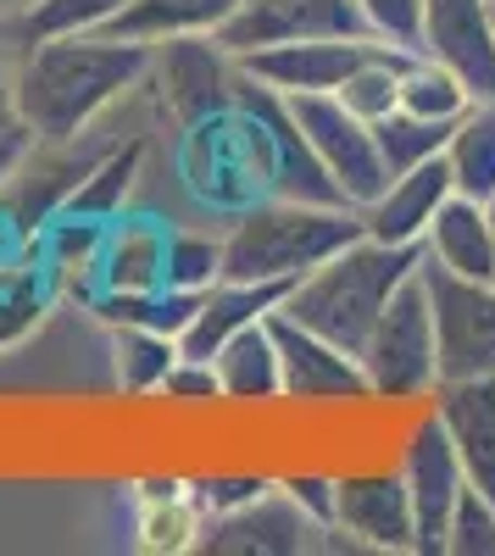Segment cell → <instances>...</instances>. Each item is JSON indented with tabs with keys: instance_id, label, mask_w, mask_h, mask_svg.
Wrapping results in <instances>:
<instances>
[{
	"instance_id": "obj_1",
	"label": "cell",
	"mask_w": 495,
	"mask_h": 556,
	"mask_svg": "<svg viewBox=\"0 0 495 556\" xmlns=\"http://www.w3.org/2000/svg\"><path fill=\"white\" fill-rule=\"evenodd\" d=\"M17 106L34 128V139H67L106 117L117 101L151 78V45L117 39V34H56L23 45L12 67Z\"/></svg>"
},
{
	"instance_id": "obj_2",
	"label": "cell",
	"mask_w": 495,
	"mask_h": 556,
	"mask_svg": "<svg viewBox=\"0 0 495 556\" xmlns=\"http://www.w3.org/2000/svg\"><path fill=\"white\" fill-rule=\"evenodd\" d=\"M418 267H423V245H384V240L363 235V240H351L345 251H334L323 267H312L306 278H295L279 312L306 323L312 334L345 345L351 356H363L384 301L407 285Z\"/></svg>"
},
{
	"instance_id": "obj_3",
	"label": "cell",
	"mask_w": 495,
	"mask_h": 556,
	"mask_svg": "<svg viewBox=\"0 0 495 556\" xmlns=\"http://www.w3.org/2000/svg\"><path fill=\"white\" fill-rule=\"evenodd\" d=\"M363 240V217L356 206H318V201H251L234 212L229 235H223V278H245V285H295L312 267H323L334 251Z\"/></svg>"
},
{
	"instance_id": "obj_4",
	"label": "cell",
	"mask_w": 495,
	"mask_h": 556,
	"mask_svg": "<svg viewBox=\"0 0 495 556\" xmlns=\"http://www.w3.org/2000/svg\"><path fill=\"white\" fill-rule=\"evenodd\" d=\"M363 374H368L373 395H390V401L434 395L440 356H434V306H429V290H423V273H412L407 285L384 301L373 334L363 345Z\"/></svg>"
},
{
	"instance_id": "obj_5",
	"label": "cell",
	"mask_w": 495,
	"mask_h": 556,
	"mask_svg": "<svg viewBox=\"0 0 495 556\" xmlns=\"http://www.w3.org/2000/svg\"><path fill=\"white\" fill-rule=\"evenodd\" d=\"M423 290L434 306V356L445 379H495V278H462L423 256Z\"/></svg>"
},
{
	"instance_id": "obj_6",
	"label": "cell",
	"mask_w": 495,
	"mask_h": 556,
	"mask_svg": "<svg viewBox=\"0 0 495 556\" xmlns=\"http://www.w3.org/2000/svg\"><path fill=\"white\" fill-rule=\"evenodd\" d=\"M151 78H156V96L173 112V123H206L217 112L240 106V89H245V67L234 51H223L217 34H173L151 45Z\"/></svg>"
},
{
	"instance_id": "obj_7",
	"label": "cell",
	"mask_w": 495,
	"mask_h": 556,
	"mask_svg": "<svg viewBox=\"0 0 495 556\" xmlns=\"http://www.w3.org/2000/svg\"><path fill=\"white\" fill-rule=\"evenodd\" d=\"M284 106L301 123L306 146L318 151V162L329 167V178L340 184V195L351 206H368L390 184V167L379 156L373 123H363L340 96H284Z\"/></svg>"
},
{
	"instance_id": "obj_8",
	"label": "cell",
	"mask_w": 495,
	"mask_h": 556,
	"mask_svg": "<svg viewBox=\"0 0 495 556\" xmlns=\"http://www.w3.org/2000/svg\"><path fill=\"white\" fill-rule=\"evenodd\" d=\"M368 34L356 0H245V7L217 28V45L234 56L274 51L295 39H351Z\"/></svg>"
},
{
	"instance_id": "obj_9",
	"label": "cell",
	"mask_w": 495,
	"mask_h": 556,
	"mask_svg": "<svg viewBox=\"0 0 495 556\" xmlns=\"http://www.w3.org/2000/svg\"><path fill=\"white\" fill-rule=\"evenodd\" d=\"M279 345V374H284V395L301 406H323V401H368L373 384L363 374V356H351L345 345L312 334L306 323L274 312L267 317Z\"/></svg>"
},
{
	"instance_id": "obj_10",
	"label": "cell",
	"mask_w": 495,
	"mask_h": 556,
	"mask_svg": "<svg viewBox=\"0 0 495 556\" xmlns=\"http://www.w3.org/2000/svg\"><path fill=\"white\" fill-rule=\"evenodd\" d=\"M401 479L412 495V518H418V551H445V529H452L457 495L468 490L462 456L445 434L440 412H429L423 424L407 434V462H401Z\"/></svg>"
},
{
	"instance_id": "obj_11",
	"label": "cell",
	"mask_w": 495,
	"mask_h": 556,
	"mask_svg": "<svg viewBox=\"0 0 495 556\" xmlns=\"http://www.w3.org/2000/svg\"><path fill=\"white\" fill-rule=\"evenodd\" d=\"M384 51V39L373 34H351V39H295V45H274V51H251L240 56V67L279 89V96H334V89L363 67L368 56Z\"/></svg>"
},
{
	"instance_id": "obj_12",
	"label": "cell",
	"mask_w": 495,
	"mask_h": 556,
	"mask_svg": "<svg viewBox=\"0 0 495 556\" xmlns=\"http://www.w3.org/2000/svg\"><path fill=\"white\" fill-rule=\"evenodd\" d=\"M418 51L452 67L473 101H495V17L490 0H423Z\"/></svg>"
},
{
	"instance_id": "obj_13",
	"label": "cell",
	"mask_w": 495,
	"mask_h": 556,
	"mask_svg": "<svg viewBox=\"0 0 495 556\" xmlns=\"http://www.w3.org/2000/svg\"><path fill=\"white\" fill-rule=\"evenodd\" d=\"M334 529L368 551H418V518L401 473L334 479Z\"/></svg>"
},
{
	"instance_id": "obj_14",
	"label": "cell",
	"mask_w": 495,
	"mask_h": 556,
	"mask_svg": "<svg viewBox=\"0 0 495 556\" xmlns=\"http://www.w3.org/2000/svg\"><path fill=\"white\" fill-rule=\"evenodd\" d=\"M452 190H457V184H452V162H445V156H429V162H418L407 173H395L368 206H356L363 235L384 240V245H423L440 201Z\"/></svg>"
},
{
	"instance_id": "obj_15",
	"label": "cell",
	"mask_w": 495,
	"mask_h": 556,
	"mask_svg": "<svg viewBox=\"0 0 495 556\" xmlns=\"http://www.w3.org/2000/svg\"><path fill=\"white\" fill-rule=\"evenodd\" d=\"M312 534H323V529L290 501L284 484H274L267 495L234 506V513H223V518H212V534H206L201 545H206V551H262V556H290V551H306Z\"/></svg>"
},
{
	"instance_id": "obj_16",
	"label": "cell",
	"mask_w": 495,
	"mask_h": 556,
	"mask_svg": "<svg viewBox=\"0 0 495 556\" xmlns=\"http://www.w3.org/2000/svg\"><path fill=\"white\" fill-rule=\"evenodd\" d=\"M434 412L452 434L462 473L495 501V379H445L434 384Z\"/></svg>"
},
{
	"instance_id": "obj_17",
	"label": "cell",
	"mask_w": 495,
	"mask_h": 556,
	"mask_svg": "<svg viewBox=\"0 0 495 556\" xmlns=\"http://www.w3.org/2000/svg\"><path fill=\"white\" fill-rule=\"evenodd\" d=\"M284 295H290V285H245V278H217V285L201 295L190 329L178 334V351L195 356V362H212L240 329L274 317L284 306Z\"/></svg>"
},
{
	"instance_id": "obj_18",
	"label": "cell",
	"mask_w": 495,
	"mask_h": 556,
	"mask_svg": "<svg viewBox=\"0 0 495 556\" xmlns=\"http://www.w3.org/2000/svg\"><path fill=\"white\" fill-rule=\"evenodd\" d=\"M423 256L440 262L445 273H462V278H495V240H490V212L484 201L468 195H445L429 235H423Z\"/></svg>"
},
{
	"instance_id": "obj_19",
	"label": "cell",
	"mask_w": 495,
	"mask_h": 556,
	"mask_svg": "<svg viewBox=\"0 0 495 556\" xmlns=\"http://www.w3.org/2000/svg\"><path fill=\"white\" fill-rule=\"evenodd\" d=\"M162 267H167V228L156 217H123L106 228L101 290H123V295L162 290Z\"/></svg>"
},
{
	"instance_id": "obj_20",
	"label": "cell",
	"mask_w": 495,
	"mask_h": 556,
	"mask_svg": "<svg viewBox=\"0 0 495 556\" xmlns=\"http://www.w3.org/2000/svg\"><path fill=\"white\" fill-rule=\"evenodd\" d=\"M217 367V384H223V401H240V406H267L284 395V374H279V345H274V329L267 323H251L240 329L229 345L212 356Z\"/></svg>"
},
{
	"instance_id": "obj_21",
	"label": "cell",
	"mask_w": 495,
	"mask_h": 556,
	"mask_svg": "<svg viewBox=\"0 0 495 556\" xmlns=\"http://www.w3.org/2000/svg\"><path fill=\"white\" fill-rule=\"evenodd\" d=\"M245 0H128V7L101 28L117 39H173V34H217Z\"/></svg>"
},
{
	"instance_id": "obj_22",
	"label": "cell",
	"mask_w": 495,
	"mask_h": 556,
	"mask_svg": "<svg viewBox=\"0 0 495 556\" xmlns=\"http://www.w3.org/2000/svg\"><path fill=\"white\" fill-rule=\"evenodd\" d=\"M445 162H452V184L468 201H490L495 195V101H473L457 128L452 146H445Z\"/></svg>"
},
{
	"instance_id": "obj_23",
	"label": "cell",
	"mask_w": 495,
	"mask_h": 556,
	"mask_svg": "<svg viewBox=\"0 0 495 556\" xmlns=\"http://www.w3.org/2000/svg\"><path fill=\"white\" fill-rule=\"evenodd\" d=\"M140 162H145V134H134L128 146L106 151L96 167H89V178L67 195L62 212H67V217H96V223L117 217L123 201H128V190H134V178H140Z\"/></svg>"
},
{
	"instance_id": "obj_24",
	"label": "cell",
	"mask_w": 495,
	"mask_h": 556,
	"mask_svg": "<svg viewBox=\"0 0 495 556\" xmlns=\"http://www.w3.org/2000/svg\"><path fill=\"white\" fill-rule=\"evenodd\" d=\"M468 106H473V96H468V84H462L452 67H440V62L423 56V51L407 56V67H401V112L457 123Z\"/></svg>"
},
{
	"instance_id": "obj_25",
	"label": "cell",
	"mask_w": 495,
	"mask_h": 556,
	"mask_svg": "<svg viewBox=\"0 0 495 556\" xmlns=\"http://www.w3.org/2000/svg\"><path fill=\"white\" fill-rule=\"evenodd\" d=\"M178 340L162 334V329H134V323H123L117 329V384L123 395H151L167 384V374L178 367Z\"/></svg>"
},
{
	"instance_id": "obj_26",
	"label": "cell",
	"mask_w": 495,
	"mask_h": 556,
	"mask_svg": "<svg viewBox=\"0 0 495 556\" xmlns=\"http://www.w3.org/2000/svg\"><path fill=\"white\" fill-rule=\"evenodd\" d=\"M128 0H34L28 12L7 17L17 45H34V39H56V34H101Z\"/></svg>"
},
{
	"instance_id": "obj_27",
	"label": "cell",
	"mask_w": 495,
	"mask_h": 556,
	"mask_svg": "<svg viewBox=\"0 0 495 556\" xmlns=\"http://www.w3.org/2000/svg\"><path fill=\"white\" fill-rule=\"evenodd\" d=\"M452 128H457V123L412 117V112H401V106H395L390 117H379V123H373V139H379V156H384L390 178L407 173V167H418V162H429V156H445V146H452Z\"/></svg>"
},
{
	"instance_id": "obj_28",
	"label": "cell",
	"mask_w": 495,
	"mask_h": 556,
	"mask_svg": "<svg viewBox=\"0 0 495 556\" xmlns=\"http://www.w3.org/2000/svg\"><path fill=\"white\" fill-rule=\"evenodd\" d=\"M407 56L412 51H395V45H384L379 56H368L363 67H356L334 96L363 117V123H379V117H390L395 106H401V67H407Z\"/></svg>"
},
{
	"instance_id": "obj_29",
	"label": "cell",
	"mask_w": 495,
	"mask_h": 556,
	"mask_svg": "<svg viewBox=\"0 0 495 556\" xmlns=\"http://www.w3.org/2000/svg\"><path fill=\"white\" fill-rule=\"evenodd\" d=\"M206 523H201V495H185L178 484H167V495H151L140 513V545L145 551H190L201 545Z\"/></svg>"
},
{
	"instance_id": "obj_30",
	"label": "cell",
	"mask_w": 495,
	"mask_h": 556,
	"mask_svg": "<svg viewBox=\"0 0 495 556\" xmlns=\"http://www.w3.org/2000/svg\"><path fill=\"white\" fill-rule=\"evenodd\" d=\"M223 278V240L201 235V228H173L167 235V267H162V285L167 290H190L206 295Z\"/></svg>"
},
{
	"instance_id": "obj_31",
	"label": "cell",
	"mask_w": 495,
	"mask_h": 556,
	"mask_svg": "<svg viewBox=\"0 0 495 556\" xmlns=\"http://www.w3.org/2000/svg\"><path fill=\"white\" fill-rule=\"evenodd\" d=\"M445 551L452 556H495V501L484 490H462L452 529H445Z\"/></svg>"
},
{
	"instance_id": "obj_32",
	"label": "cell",
	"mask_w": 495,
	"mask_h": 556,
	"mask_svg": "<svg viewBox=\"0 0 495 556\" xmlns=\"http://www.w3.org/2000/svg\"><path fill=\"white\" fill-rule=\"evenodd\" d=\"M28 151H34V128L17 106V78H12V62H7V45H0V184L23 167Z\"/></svg>"
},
{
	"instance_id": "obj_33",
	"label": "cell",
	"mask_w": 495,
	"mask_h": 556,
	"mask_svg": "<svg viewBox=\"0 0 495 556\" xmlns=\"http://www.w3.org/2000/svg\"><path fill=\"white\" fill-rule=\"evenodd\" d=\"M368 34L395 45V51H418L423 39V0H356Z\"/></svg>"
},
{
	"instance_id": "obj_34",
	"label": "cell",
	"mask_w": 495,
	"mask_h": 556,
	"mask_svg": "<svg viewBox=\"0 0 495 556\" xmlns=\"http://www.w3.org/2000/svg\"><path fill=\"white\" fill-rule=\"evenodd\" d=\"M167 401H185V406H206V401H223V384H217V367L212 362H195V356H178V367L162 384Z\"/></svg>"
},
{
	"instance_id": "obj_35",
	"label": "cell",
	"mask_w": 495,
	"mask_h": 556,
	"mask_svg": "<svg viewBox=\"0 0 495 556\" xmlns=\"http://www.w3.org/2000/svg\"><path fill=\"white\" fill-rule=\"evenodd\" d=\"M284 490H290V501H295L318 529H334V479H323V473H301V479H284Z\"/></svg>"
},
{
	"instance_id": "obj_36",
	"label": "cell",
	"mask_w": 495,
	"mask_h": 556,
	"mask_svg": "<svg viewBox=\"0 0 495 556\" xmlns=\"http://www.w3.org/2000/svg\"><path fill=\"white\" fill-rule=\"evenodd\" d=\"M34 323H39V295L28 285H12L0 295V345H12L23 329H34Z\"/></svg>"
},
{
	"instance_id": "obj_37",
	"label": "cell",
	"mask_w": 495,
	"mask_h": 556,
	"mask_svg": "<svg viewBox=\"0 0 495 556\" xmlns=\"http://www.w3.org/2000/svg\"><path fill=\"white\" fill-rule=\"evenodd\" d=\"M267 490H274L267 479H212V484H201V506H212V513L223 518V513H234V506H245Z\"/></svg>"
},
{
	"instance_id": "obj_38",
	"label": "cell",
	"mask_w": 495,
	"mask_h": 556,
	"mask_svg": "<svg viewBox=\"0 0 495 556\" xmlns=\"http://www.w3.org/2000/svg\"><path fill=\"white\" fill-rule=\"evenodd\" d=\"M34 0H0V17H17V12H28Z\"/></svg>"
},
{
	"instance_id": "obj_39",
	"label": "cell",
	"mask_w": 495,
	"mask_h": 556,
	"mask_svg": "<svg viewBox=\"0 0 495 556\" xmlns=\"http://www.w3.org/2000/svg\"><path fill=\"white\" fill-rule=\"evenodd\" d=\"M484 212H490V240H495V195L484 201Z\"/></svg>"
},
{
	"instance_id": "obj_40",
	"label": "cell",
	"mask_w": 495,
	"mask_h": 556,
	"mask_svg": "<svg viewBox=\"0 0 495 556\" xmlns=\"http://www.w3.org/2000/svg\"><path fill=\"white\" fill-rule=\"evenodd\" d=\"M490 17H495V0H490Z\"/></svg>"
}]
</instances>
